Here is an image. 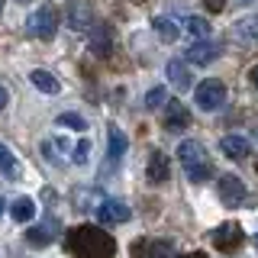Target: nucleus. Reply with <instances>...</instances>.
<instances>
[{
	"instance_id": "obj_1",
	"label": "nucleus",
	"mask_w": 258,
	"mask_h": 258,
	"mask_svg": "<svg viewBox=\"0 0 258 258\" xmlns=\"http://www.w3.org/2000/svg\"><path fill=\"white\" fill-rule=\"evenodd\" d=\"M68 252L78 258H113L116 255V239L103 232L100 226H78L68 232Z\"/></svg>"
},
{
	"instance_id": "obj_2",
	"label": "nucleus",
	"mask_w": 258,
	"mask_h": 258,
	"mask_svg": "<svg viewBox=\"0 0 258 258\" xmlns=\"http://www.w3.org/2000/svg\"><path fill=\"white\" fill-rule=\"evenodd\" d=\"M194 103H197L204 113H216V110L226 103V87H223V81H213V78L200 81V84L194 87Z\"/></svg>"
},
{
	"instance_id": "obj_3",
	"label": "nucleus",
	"mask_w": 258,
	"mask_h": 258,
	"mask_svg": "<svg viewBox=\"0 0 258 258\" xmlns=\"http://www.w3.org/2000/svg\"><path fill=\"white\" fill-rule=\"evenodd\" d=\"M55 29H58V13H55V7H48V4H42L26 20V32L36 36V39H52Z\"/></svg>"
},
{
	"instance_id": "obj_4",
	"label": "nucleus",
	"mask_w": 258,
	"mask_h": 258,
	"mask_svg": "<svg viewBox=\"0 0 258 258\" xmlns=\"http://www.w3.org/2000/svg\"><path fill=\"white\" fill-rule=\"evenodd\" d=\"M64 20H68V26L75 29V32H91L94 26V7L87 4V0H71L68 4V10H64Z\"/></svg>"
},
{
	"instance_id": "obj_5",
	"label": "nucleus",
	"mask_w": 258,
	"mask_h": 258,
	"mask_svg": "<svg viewBox=\"0 0 258 258\" xmlns=\"http://www.w3.org/2000/svg\"><path fill=\"white\" fill-rule=\"evenodd\" d=\"M177 161L184 165V171H194V168H200V165H210L207 149L197 139H184L181 145H177Z\"/></svg>"
},
{
	"instance_id": "obj_6",
	"label": "nucleus",
	"mask_w": 258,
	"mask_h": 258,
	"mask_svg": "<svg viewBox=\"0 0 258 258\" xmlns=\"http://www.w3.org/2000/svg\"><path fill=\"white\" fill-rule=\"evenodd\" d=\"M216 190H220V200L226 207H239L242 200H245V184H242V177H236V174H223L220 181H216Z\"/></svg>"
},
{
	"instance_id": "obj_7",
	"label": "nucleus",
	"mask_w": 258,
	"mask_h": 258,
	"mask_svg": "<svg viewBox=\"0 0 258 258\" xmlns=\"http://www.w3.org/2000/svg\"><path fill=\"white\" fill-rule=\"evenodd\" d=\"M87 42H91V52L94 55H110L113 52V42H116V36H113V26H107V23H94L91 32H87Z\"/></svg>"
},
{
	"instance_id": "obj_8",
	"label": "nucleus",
	"mask_w": 258,
	"mask_h": 258,
	"mask_svg": "<svg viewBox=\"0 0 258 258\" xmlns=\"http://www.w3.org/2000/svg\"><path fill=\"white\" fill-rule=\"evenodd\" d=\"M94 213H97V223H103V226H116V223H126L129 216H133V213H129V207L123 204V200H107V197H103V204L97 207Z\"/></svg>"
},
{
	"instance_id": "obj_9",
	"label": "nucleus",
	"mask_w": 258,
	"mask_h": 258,
	"mask_svg": "<svg viewBox=\"0 0 258 258\" xmlns=\"http://www.w3.org/2000/svg\"><path fill=\"white\" fill-rule=\"evenodd\" d=\"M213 245L220 248V252H232V248L242 245V226L239 223H223L220 229H213Z\"/></svg>"
},
{
	"instance_id": "obj_10",
	"label": "nucleus",
	"mask_w": 258,
	"mask_h": 258,
	"mask_svg": "<svg viewBox=\"0 0 258 258\" xmlns=\"http://www.w3.org/2000/svg\"><path fill=\"white\" fill-rule=\"evenodd\" d=\"M165 75H168V84L174 87L177 94H187L190 87H194V78H190V68L184 64L181 58H171L168 61V68H165Z\"/></svg>"
},
{
	"instance_id": "obj_11",
	"label": "nucleus",
	"mask_w": 258,
	"mask_h": 258,
	"mask_svg": "<svg viewBox=\"0 0 258 258\" xmlns=\"http://www.w3.org/2000/svg\"><path fill=\"white\" fill-rule=\"evenodd\" d=\"M184 58H187L190 64H210L220 58V45L210 42V39H204V42H194L187 52H184Z\"/></svg>"
},
{
	"instance_id": "obj_12",
	"label": "nucleus",
	"mask_w": 258,
	"mask_h": 258,
	"mask_svg": "<svg viewBox=\"0 0 258 258\" xmlns=\"http://www.w3.org/2000/svg\"><path fill=\"white\" fill-rule=\"evenodd\" d=\"M133 252H136V258H177L174 248H171V242H155V239L136 242Z\"/></svg>"
},
{
	"instance_id": "obj_13",
	"label": "nucleus",
	"mask_w": 258,
	"mask_h": 258,
	"mask_svg": "<svg viewBox=\"0 0 258 258\" xmlns=\"http://www.w3.org/2000/svg\"><path fill=\"white\" fill-rule=\"evenodd\" d=\"M165 107H168V119H165L168 133H181V129L190 126V110L184 107L181 100H177V103H165Z\"/></svg>"
},
{
	"instance_id": "obj_14",
	"label": "nucleus",
	"mask_w": 258,
	"mask_h": 258,
	"mask_svg": "<svg viewBox=\"0 0 258 258\" xmlns=\"http://www.w3.org/2000/svg\"><path fill=\"white\" fill-rule=\"evenodd\" d=\"M220 152L226 158H248L252 155V145H248V139H242V136H223Z\"/></svg>"
},
{
	"instance_id": "obj_15",
	"label": "nucleus",
	"mask_w": 258,
	"mask_h": 258,
	"mask_svg": "<svg viewBox=\"0 0 258 258\" xmlns=\"http://www.w3.org/2000/svg\"><path fill=\"white\" fill-rule=\"evenodd\" d=\"M145 174H149V181L152 184H165L168 181V158L161 155V152L155 149L149 155V165H145Z\"/></svg>"
},
{
	"instance_id": "obj_16",
	"label": "nucleus",
	"mask_w": 258,
	"mask_h": 258,
	"mask_svg": "<svg viewBox=\"0 0 258 258\" xmlns=\"http://www.w3.org/2000/svg\"><path fill=\"white\" fill-rule=\"evenodd\" d=\"M177 26H181V32H190V36L197 39V42L210 39V32H213V26H210L204 16H184V20L177 23Z\"/></svg>"
},
{
	"instance_id": "obj_17",
	"label": "nucleus",
	"mask_w": 258,
	"mask_h": 258,
	"mask_svg": "<svg viewBox=\"0 0 258 258\" xmlns=\"http://www.w3.org/2000/svg\"><path fill=\"white\" fill-rule=\"evenodd\" d=\"M29 81H32V87H36V91H42V94H58V91H61L58 78H55L52 71H42V68H36V71H32Z\"/></svg>"
},
{
	"instance_id": "obj_18",
	"label": "nucleus",
	"mask_w": 258,
	"mask_h": 258,
	"mask_svg": "<svg viewBox=\"0 0 258 258\" xmlns=\"http://www.w3.org/2000/svg\"><path fill=\"white\" fill-rule=\"evenodd\" d=\"M152 29H155V36L161 42H177V36H181V26H177L174 20H168V16H155V20H152Z\"/></svg>"
},
{
	"instance_id": "obj_19",
	"label": "nucleus",
	"mask_w": 258,
	"mask_h": 258,
	"mask_svg": "<svg viewBox=\"0 0 258 258\" xmlns=\"http://www.w3.org/2000/svg\"><path fill=\"white\" fill-rule=\"evenodd\" d=\"M10 216L16 223H29L32 216H36V200L32 197H16L13 207H10Z\"/></svg>"
},
{
	"instance_id": "obj_20",
	"label": "nucleus",
	"mask_w": 258,
	"mask_h": 258,
	"mask_svg": "<svg viewBox=\"0 0 258 258\" xmlns=\"http://www.w3.org/2000/svg\"><path fill=\"white\" fill-rule=\"evenodd\" d=\"M0 171L10 177V181H20V174H23V168H20V161H16V155L7 149L4 142H0Z\"/></svg>"
},
{
	"instance_id": "obj_21",
	"label": "nucleus",
	"mask_w": 258,
	"mask_h": 258,
	"mask_svg": "<svg viewBox=\"0 0 258 258\" xmlns=\"http://www.w3.org/2000/svg\"><path fill=\"white\" fill-rule=\"evenodd\" d=\"M107 139H110V161L116 165V161L123 158V152H126V136H123V129H119V126H110Z\"/></svg>"
},
{
	"instance_id": "obj_22",
	"label": "nucleus",
	"mask_w": 258,
	"mask_h": 258,
	"mask_svg": "<svg viewBox=\"0 0 258 258\" xmlns=\"http://www.w3.org/2000/svg\"><path fill=\"white\" fill-rule=\"evenodd\" d=\"M55 229H58V223H55V220H45V226H36V229H29L26 236H29L32 245H45V242L55 236Z\"/></svg>"
},
{
	"instance_id": "obj_23",
	"label": "nucleus",
	"mask_w": 258,
	"mask_h": 258,
	"mask_svg": "<svg viewBox=\"0 0 258 258\" xmlns=\"http://www.w3.org/2000/svg\"><path fill=\"white\" fill-rule=\"evenodd\" d=\"M232 32H236V39H245V42L258 39V16H245V20H239Z\"/></svg>"
},
{
	"instance_id": "obj_24",
	"label": "nucleus",
	"mask_w": 258,
	"mask_h": 258,
	"mask_svg": "<svg viewBox=\"0 0 258 258\" xmlns=\"http://www.w3.org/2000/svg\"><path fill=\"white\" fill-rule=\"evenodd\" d=\"M75 204H78V210H97L103 204V197L97 190H78L75 194Z\"/></svg>"
},
{
	"instance_id": "obj_25",
	"label": "nucleus",
	"mask_w": 258,
	"mask_h": 258,
	"mask_svg": "<svg viewBox=\"0 0 258 258\" xmlns=\"http://www.w3.org/2000/svg\"><path fill=\"white\" fill-rule=\"evenodd\" d=\"M165 103H168V91L161 84L152 87V91L145 94V107H149V110H158V107H165Z\"/></svg>"
},
{
	"instance_id": "obj_26",
	"label": "nucleus",
	"mask_w": 258,
	"mask_h": 258,
	"mask_svg": "<svg viewBox=\"0 0 258 258\" xmlns=\"http://www.w3.org/2000/svg\"><path fill=\"white\" fill-rule=\"evenodd\" d=\"M91 158V142L87 139H81L75 149H71V161H75V165H84V161Z\"/></svg>"
},
{
	"instance_id": "obj_27",
	"label": "nucleus",
	"mask_w": 258,
	"mask_h": 258,
	"mask_svg": "<svg viewBox=\"0 0 258 258\" xmlns=\"http://www.w3.org/2000/svg\"><path fill=\"white\" fill-rule=\"evenodd\" d=\"M58 126H71V129H78V133H81V129H87V119L78 116V113H61V116H58Z\"/></svg>"
},
{
	"instance_id": "obj_28",
	"label": "nucleus",
	"mask_w": 258,
	"mask_h": 258,
	"mask_svg": "<svg viewBox=\"0 0 258 258\" xmlns=\"http://www.w3.org/2000/svg\"><path fill=\"white\" fill-rule=\"evenodd\" d=\"M210 171H213L210 165H200V168H194V171H187V177H190L194 184H204L207 177H210Z\"/></svg>"
},
{
	"instance_id": "obj_29",
	"label": "nucleus",
	"mask_w": 258,
	"mask_h": 258,
	"mask_svg": "<svg viewBox=\"0 0 258 258\" xmlns=\"http://www.w3.org/2000/svg\"><path fill=\"white\" fill-rule=\"evenodd\" d=\"M204 4H207V10H210V13H223L226 0H204Z\"/></svg>"
},
{
	"instance_id": "obj_30",
	"label": "nucleus",
	"mask_w": 258,
	"mask_h": 258,
	"mask_svg": "<svg viewBox=\"0 0 258 258\" xmlns=\"http://www.w3.org/2000/svg\"><path fill=\"white\" fill-rule=\"evenodd\" d=\"M7 103H10V94H7V87H4V84H0V110H4V107H7Z\"/></svg>"
},
{
	"instance_id": "obj_31",
	"label": "nucleus",
	"mask_w": 258,
	"mask_h": 258,
	"mask_svg": "<svg viewBox=\"0 0 258 258\" xmlns=\"http://www.w3.org/2000/svg\"><path fill=\"white\" fill-rule=\"evenodd\" d=\"M248 81H252V84L258 87V64H255V68H252V71H248Z\"/></svg>"
},
{
	"instance_id": "obj_32",
	"label": "nucleus",
	"mask_w": 258,
	"mask_h": 258,
	"mask_svg": "<svg viewBox=\"0 0 258 258\" xmlns=\"http://www.w3.org/2000/svg\"><path fill=\"white\" fill-rule=\"evenodd\" d=\"M184 258H204V255H200V252H194V255H184Z\"/></svg>"
},
{
	"instance_id": "obj_33",
	"label": "nucleus",
	"mask_w": 258,
	"mask_h": 258,
	"mask_svg": "<svg viewBox=\"0 0 258 258\" xmlns=\"http://www.w3.org/2000/svg\"><path fill=\"white\" fill-rule=\"evenodd\" d=\"M4 210H7V204H4V200H0V216H4Z\"/></svg>"
},
{
	"instance_id": "obj_34",
	"label": "nucleus",
	"mask_w": 258,
	"mask_h": 258,
	"mask_svg": "<svg viewBox=\"0 0 258 258\" xmlns=\"http://www.w3.org/2000/svg\"><path fill=\"white\" fill-rule=\"evenodd\" d=\"M239 4H255V0H239Z\"/></svg>"
},
{
	"instance_id": "obj_35",
	"label": "nucleus",
	"mask_w": 258,
	"mask_h": 258,
	"mask_svg": "<svg viewBox=\"0 0 258 258\" xmlns=\"http://www.w3.org/2000/svg\"><path fill=\"white\" fill-rule=\"evenodd\" d=\"M255 248H258V232H255Z\"/></svg>"
},
{
	"instance_id": "obj_36",
	"label": "nucleus",
	"mask_w": 258,
	"mask_h": 258,
	"mask_svg": "<svg viewBox=\"0 0 258 258\" xmlns=\"http://www.w3.org/2000/svg\"><path fill=\"white\" fill-rule=\"evenodd\" d=\"M20 4H29V0H20Z\"/></svg>"
},
{
	"instance_id": "obj_37",
	"label": "nucleus",
	"mask_w": 258,
	"mask_h": 258,
	"mask_svg": "<svg viewBox=\"0 0 258 258\" xmlns=\"http://www.w3.org/2000/svg\"><path fill=\"white\" fill-rule=\"evenodd\" d=\"M0 7H4V0H0Z\"/></svg>"
}]
</instances>
